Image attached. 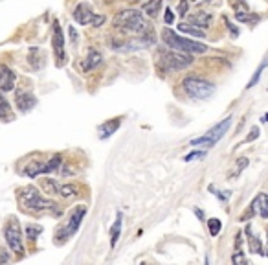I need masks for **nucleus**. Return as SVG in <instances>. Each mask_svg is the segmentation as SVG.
Listing matches in <instances>:
<instances>
[{"mask_svg": "<svg viewBox=\"0 0 268 265\" xmlns=\"http://www.w3.org/2000/svg\"><path fill=\"white\" fill-rule=\"evenodd\" d=\"M0 120H4V122L13 120V111H11L10 102L2 94H0Z\"/></svg>", "mask_w": 268, "mask_h": 265, "instance_id": "obj_22", "label": "nucleus"}, {"mask_svg": "<svg viewBox=\"0 0 268 265\" xmlns=\"http://www.w3.org/2000/svg\"><path fill=\"white\" fill-rule=\"evenodd\" d=\"M266 66H268V61H264L263 65L259 66L257 70H255V74H253V77H252V79H250V81H248L246 89H252V87H255V85H257L259 77H261V74H263V70H264V68H266Z\"/></svg>", "mask_w": 268, "mask_h": 265, "instance_id": "obj_28", "label": "nucleus"}, {"mask_svg": "<svg viewBox=\"0 0 268 265\" xmlns=\"http://www.w3.org/2000/svg\"><path fill=\"white\" fill-rule=\"evenodd\" d=\"M15 89V74L10 66L0 63V91L10 92Z\"/></svg>", "mask_w": 268, "mask_h": 265, "instance_id": "obj_14", "label": "nucleus"}, {"mask_svg": "<svg viewBox=\"0 0 268 265\" xmlns=\"http://www.w3.org/2000/svg\"><path fill=\"white\" fill-rule=\"evenodd\" d=\"M101 63H103V56L97 50L92 48V50L86 54L85 61H83V72H92L94 68H97V66L101 65Z\"/></svg>", "mask_w": 268, "mask_h": 265, "instance_id": "obj_18", "label": "nucleus"}, {"mask_svg": "<svg viewBox=\"0 0 268 265\" xmlns=\"http://www.w3.org/2000/svg\"><path fill=\"white\" fill-rule=\"evenodd\" d=\"M63 155L56 153L51 155V158L48 160H31L22 168V175L28 179H35L39 175H46V173H57L59 168L63 166Z\"/></svg>", "mask_w": 268, "mask_h": 265, "instance_id": "obj_4", "label": "nucleus"}, {"mask_svg": "<svg viewBox=\"0 0 268 265\" xmlns=\"http://www.w3.org/2000/svg\"><path fill=\"white\" fill-rule=\"evenodd\" d=\"M79 195V186L77 184H61V192H59V197L61 199H72Z\"/></svg>", "mask_w": 268, "mask_h": 265, "instance_id": "obj_25", "label": "nucleus"}, {"mask_svg": "<svg viewBox=\"0 0 268 265\" xmlns=\"http://www.w3.org/2000/svg\"><path fill=\"white\" fill-rule=\"evenodd\" d=\"M204 2H209V0H191L193 6H200V4H204Z\"/></svg>", "mask_w": 268, "mask_h": 265, "instance_id": "obj_36", "label": "nucleus"}, {"mask_svg": "<svg viewBox=\"0 0 268 265\" xmlns=\"http://www.w3.org/2000/svg\"><path fill=\"white\" fill-rule=\"evenodd\" d=\"M266 241H268V227H266Z\"/></svg>", "mask_w": 268, "mask_h": 265, "instance_id": "obj_41", "label": "nucleus"}, {"mask_svg": "<svg viewBox=\"0 0 268 265\" xmlns=\"http://www.w3.org/2000/svg\"><path fill=\"white\" fill-rule=\"evenodd\" d=\"M207 230H209V236H211V238L219 236V232L223 230V221L217 219V217H211V219H207Z\"/></svg>", "mask_w": 268, "mask_h": 265, "instance_id": "obj_26", "label": "nucleus"}, {"mask_svg": "<svg viewBox=\"0 0 268 265\" xmlns=\"http://www.w3.org/2000/svg\"><path fill=\"white\" fill-rule=\"evenodd\" d=\"M51 46L56 52V57L59 59V65L65 61V35L59 26V21H53V33H51Z\"/></svg>", "mask_w": 268, "mask_h": 265, "instance_id": "obj_11", "label": "nucleus"}, {"mask_svg": "<svg viewBox=\"0 0 268 265\" xmlns=\"http://www.w3.org/2000/svg\"><path fill=\"white\" fill-rule=\"evenodd\" d=\"M230 125H232V118H224V122H219L217 125L209 129L206 135H202V137H198V138H193L191 142H189V146H191V148H198V146H202L204 149L213 148V146H215V144H217L219 140L226 135L228 129H230Z\"/></svg>", "mask_w": 268, "mask_h": 265, "instance_id": "obj_9", "label": "nucleus"}, {"mask_svg": "<svg viewBox=\"0 0 268 265\" xmlns=\"http://www.w3.org/2000/svg\"><path fill=\"white\" fill-rule=\"evenodd\" d=\"M250 132H252V135H248V137H246V142H252V140H255V138L259 137V129L257 127H253Z\"/></svg>", "mask_w": 268, "mask_h": 265, "instance_id": "obj_34", "label": "nucleus"}, {"mask_svg": "<svg viewBox=\"0 0 268 265\" xmlns=\"http://www.w3.org/2000/svg\"><path fill=\"white\" fill-rule=\"evenodd\" d=\"M10 261V254H8V250L6 249H0V263H8Z\"/></svg>", "mask_w": 268, "mask_h": 265, "instance_id": "obj_33", "label": "nucleus"}, {"mask_svg": "<svg viewBox=\"0 0 268 265\" xmlns=\"http://www.w3.org/2000/svg\"><path fill=\"white\" fill-rule=\"evenodd\" d=\"M122 225H123V214L122 212H118L116 214V219L112 223L111 227V249H114L120 240V234H122Z\"/></svg>", "mask_w": 268, "mask_h": 265, "instance_id": "obj_20", "label": "nucleus"}, {"mask_svg": "<svg viewBox=\"0 0 268 265\" xmlns=\"http://www.w3.org/2000/svg\"><path fill=\"white\" fill-rule=\"evenodd\" d=\"M213 22V15L211 13H206V11H198V13H193L189 17V24L197 26V28H207V26H211Z\"/></svg>", "mask_w": 268, "mask_h": 265, "instance_id": "obj_19", "label": "nucleus"}, {"mask_svg": "<svg viewBox=\"0 0 268 265\" xmlns=\"http://www.w3.org/2000/svg\"><path fill=\"white\" fill-rule=\"evenodd\" d=\"M177 30L180 31V33H184V35H193V37H198V39H204V37H206V31H202L200 28H197V26H193V24H186V22L178 24Z\"/></svg>", "mask_w": 268, "mask_h": 265, "instance_id": "obj_21", "label": "nucleus"}, {"mask_svg": "<svg viewBox=\"0 0 268 265\" xmlns=\"http://www.w3.org/2000/svg\"><path fill=\"white\" fill-rule=\"evenodd\" d=\"M24 232H26V234H24L26 238H28L31 243H35L37 238L42 234V227H41V225H37V223H30V225H26Z\"/></svg>", "mask_w": 268, "mask_h": 265, "instance_id": "obj_23", "label": "nucleus"}, {"mask_svg": "<svg viewBox=\"0 0 268 265\" xmlns=\"http://www.w3.org/2000/svg\"><path fill=\"white\" fill-rule=\"evenodd\" d=\"M70 37H72V41H76V39H77V33H76V30H74V28H70Z\"/></svg>", "mask_w": 268, "mask_h": 265, "instance_id": "obj_37", "label": "nucleus"}, {"mask_svg": "<svg viewBox=\"0 0 268 265\" xmlns=\"http://www.w3.org/2000/svg\"><path fill=\"white\" fill-rule=\"evenodd\" d=\"M162 41L169 50L180 52V54H189V56H197V54H206L207 46L202 42H197L193 39L178 35L177 31L171 28H164L162 30Z\"/></svg>", "mask_w": 268, "mask_h": 265, "instance_id": "obj_3", "label": "nucleus"}, {"mask_svg": "<svg viewBox=\"0 0 268 265\" xmlns=\"http://www.w3.org/2000/svg\"><path fill=\"white\" fill-rule=\"evenodd\" d=\"M103 22H105V15H97V13H96V17H94V22H92V26H94V28H99V26H101Z\"/></svg>", "mask_w": 268, "mask_h": 265, "instance_id": "obj_32", "label": "nucleus"}, {"mask_svg": "<svg viewBox=\"0 0 268 265\" xmlns=\"http://www.w3.org/2000/svg\"><path fill=\"white\" fill-rule=\"evenodd\" d=\"M173 21H175V17H173V11L167 8V10H166V22H167V24H171Z\"/></svg>", "mask_w": 268, "mask_h": 265, "instance_id": "obj_35", "label": "nucleus"}, {"mask_svg": "<svg viewBox=\"0 0 268 265\" xmlns=\"http://www.w3.org/2000/svg\"><path fill=\"white\" fill-rule=\"evenodd\" d=\"M244 234H246V241H248V249L252 254H261V256H266L263 252V243L259 240L257 236L253 234L252 230V225H246V229H244Z\"/></svg>", "mask_w": 268, "mask_h": 265, "instance_id": "obj_15", "label": "nucleus"}, {"mask_svg": "<svg viewBox=\"0 0 268 265\" xmlns=\"http://www.w3.org/2000/svg\"><path fill=\"white\" fill-rule=\"evenodd\" d=\"M120 125H122V118H120V116L112 118V120H106V122L101 123V125H99V129H97V131H99V138L103 140V138L112 137V135H114V132L120 129Z\"/></svg>", "mask_w": 268, "mask_h": 265, "instance_id": "obj_17", "label": "nucleus"}, {"mask_svg": "<svg viewBox=\"0 0 268 265\" xmlns=\"http://www.w3.org/2000/svg\"><path fill=\"white\" fill-rule=\"evenodd\" d=\"M61 181H57V179H51V177H42L39 181V186L46 192L48 197H59V192H61Z\"/></svg>", "mask_w": 268, "mask_h": 265, "instance_id": "obj_16", "label": "nucleus"}, {"mask_svg": "<svg viewBox=\"0 0 268 265\" xmlns=\"http://www.w3.org/2000/svg\"><path fill=\"white\" fill-rule=\"evenodd\" d=\"M160 8H162V0H149V2L143 6V11H145L147 17L154 19V17H158V13H160Z\"/></svg>", "mask_w": 268, "mask_h": 265, "instance_id": "obj_24", "label": "nucleus"}, {"mask_svg": "<svg viewBox=\"0 0 268 265\" xmlns=\"http://www.w3.org/2000/svg\"><path fill=\"white\" fill-rule=\"evenodd\" d=\"M187 6H189V2L187 0H180V8H178V15L184 17L187 13Z\"/></svg>", "mask_w": 268, "mask_h": 265, "instance_id": "obj_31", "label": "nucleus"}, {"mask_svg": "<svg viewBox=\"0 0 268 265\" xmlns=\"http://www.w3.org/2000/svg\"><path fill=\"white\" fill-rule=\"evenodd\" d=\"M261 122H263V123H268V112H266V114H264L263 118H261Z\"/></svg>", "mask_w": 268, "mask_h": 265, "instance_id": "obj_39", "label": "nucleus"}, {"mask_svg": "<svg viewBox=\"0 0 268 265\" xmlns=\"http://www.w3.org/2000/svg\"><path fill=\"white\" fill-rule=\"evenodd\" d=\"M114 28L125 31V33H138V35H149L151 26L147 24L145 17L138 10H123L114 17Z\"/></svg>", "mask_w": 268, "mask_h": 265, "instance_id": "obj_2", "label": "nucleus"}, {"mask_svg": "<svg viewBox=\"0 0 268 265\" xmlns=\"http://www.w3.org/2000/svg\"><path fill=\"white\" fill-rule=\"evenodd\" d=\"M15 103H17V109L21 112H28L37 105V98L33 96L30 91L19 89V91L15 92Z\"/></svg>", "mask_w": 268, "mask_h": 265, "instance_id": "obj_13", "label": "nucleus"}, {"mask_svg": "<svg viewBox=\"0 0 268 265\" xmlns=\"http://www.w3.org/2000/svg\"><path fill=\"white\" fill-rule=\"evenodd\" d=\"M86 215V206L85 204H79V206H76V208L72 210L70 217H68V221H66L65 225H63L61 229H57L56 232V243H66V241L70 240V238H74V236L77 234V230L81 229V223L83 219H85Z\"/></svg>", "mask_w": 268, "mask_h": 265, "instance_id": "obj_6", "label": "nucleus"}, {"mask_svg": "<svg viewBox=\"0 0 268 265\" xmlns=\"http://www.w3.org/2000/svg\"><path fill=\"white\" fill-rule=\"evenodd\" d=\"M232 265H248L246 256H244L243 249H235V252L232 254Z\"/></svg>", "mask_w": 268, "mask_h": 265, "instance_id": "obj_27", "label": "nucleus"}, {"mask_svg": "<svg viewBox=\"0 0 268 265\" xmlns=\"http://www.w3.org/2000/svg\"><path fill=\"white\" fill-rule=\"evenodd\" d=\"M237 162H239V166H237V164H235V171H233V175H232V177H237V175H241V171H243V169L248 166V158H246V157L239 158Z\"/></svg>", "mask_w": 268, "mask_h": 265, "instance_id": "obj_29", "label": "nucleus"}, {"mask_svg": "<svg viewBox=\"0 0 268 265\" xmlns=\"http://www.w3.org/2000/svg\"><path fill=\"white\" fill-rule=\"evenodd\" d=\"M17 201L21 208L28 214H51L63 215V208L48 195H42L35 186H22L17 190Z\"/></svg>", "mask_w": 268, "mask_h": 265, "instance_id": "obj_1", "label": "nucleus"}, {"mask_svg": "<svg viewBox=\"0 0 268 265\" xmlns=\"http://www.w3.org/2000/svg\"><path fill=\"white\" fill-rule=\"evenodd\" d=\"M182 89L187 96L193 98V100H207V98H211L215 94V85L211 81L204 79V77L197 76L184 77Z\"/></svg>", "mask_w": 268, "mask_h": 265, "instance_id": "obj_7", "label": "nucleus"}, {"mask_svg": "<svg viewBox=\"0 0 268 265\" xmlns=\"http://www.w3.org/2000/svg\"><path fill=\"white\" fill-rule=\"evenodd\" d=\"M2 234H4V241L8 245V249L13 252L15 256H24V234H22V227L21 223L13 217L4 223V229H2Z\"/></svg>", "mask_w": 268, "mask_h": 265, "instance_id": "obj_5", "label": "nucleus"}, {"mask_svg": "<svg viewBox=\"0 0 268 265\" xmlns=\"http://www.w3.org/2000/svg\"><path fill=\"white\" fill-rule=\"evenodd\" d=\"M195 63V56L180 54L175 50H164L160 54V65L164 66V72H178Z\"/></svg>", "mask_w": 268, "mask_h": 265, "instance_id": "obj_8", "label": "nucleus"}, {"mask_svg": "<svg viewBox=\"0 0 268 265\" xmlns=\"http://www.w3.org/2000/svg\"><path fill=\"white\" fill-rule=\"evenodd\" d=\"M206 265H209V256H206Z\"/></svg>", "mask_w": 268, "mask_h": 265, "instance_id": "obj_40", "label": "nucleus"}, {"mask_svg": "<svg viewBox=\"0 0 268 265\" xmlns=\"http://www.w3.org/2000/svg\"><path fill=\"white\" fill-rule=\"evenodd\" d=\"M195 214L198 215V217H200V219L204 221V214H202V210H198V208H195Z\"/></svg>", "mask_w": 268, "mask_h": 265, "instance_id": "obj_38", "label": "nucleus"}, {"mask_svg": "<svg viewBox=\"0 0 268 265\" xmlns=\"http://www.w3.org/2000/svg\"><path fill=\"white\" fill-rule=\"evenodd\" d=\"M202 157H206V151H191V153L189 155H186V157H184V160H186V162H195V160H198V158H202Z\"/></svg>", "mask_w": 268, "mask_h": 265, "instance_id": "obj_30", "label": "nucleus"}, {"mask_svg": "<svg viewBox=\"0 0 268 265\" xmlns=\"http://www.w3.org/2000/svg\"><path fill=\"white\" fill-rule=\"evenodd\" d=\"M248 215H261L263 219H268V194L255 195L248 206Z\"/></svg>", "mask_w": 268, "mask_h": 265, "instance_id": "obj_12", "label": "nucleus"}, {"mask_svg": "<svg viewBox=\"0 0 268 265\" xmlns=\"http://www.w3.org/2000/svg\"><path fill=\"white\" fill-rule=\"evenodd\" d=\"M74 21L77 22V24L81 26H86L94 22V17H96V13H94V10H92V6L88 4V2H81V4L76 6V10H74Z\"/></svg>", "mask_w": 268, "mask_h": 265, "instance_id": "obj_10", "label": "nucleus"}]
</instances>
